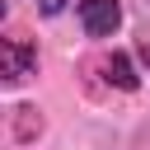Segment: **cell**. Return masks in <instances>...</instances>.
I'll return each instance as SVG.
<instances>
[{"label":"cell","mask_w":150,"mask_h":150,"mask_svg":"<svg viewBox=\"0 0 150 150\" xmlns=\"http://www.w3.org/2000/svg\"><path fill=\"white\" fill-rule=\"evenodd\" d=\"M33 70H38V47L23 42V38H5L0 42V75H5V84H23Z\"/></svg>","instance_id":"1"},{"label":"cell","mask_w":150,"mask_h":150,"mask_svg":"<svg viewBox=\"0 0 150 150\" xmlns=\"http://www.w3.org/2000/svg\"><path fill=\"white\" fill-rule=\"evenodd\" d=\"M80 23L89 38H112L122 23V5L117 0H80Z\"/></svg>","instance_id":"2"},{"label":"cell","mask_w":150,"mask_h":150,"mask_svg":"<svg viewBox=\"0 0 150 150\" xmlns=\"http://www.w3.org/2000/svg\"><path fill=\"white\" fill-rule=\"evenodd\" d=\"M103 70H108V84H117V89H136V84H141V75H136V66H131L127 52H112V56L103 61Z\"/></svg>","instance_id":"3"},{"label":"cell","mask_w":150,"mask_h":150,"mask_svg":"<svg viewBox=\"0 0 150 150\" xmlns=\"http://www.w3.org/2000/svg\"><path fill=\"white\" fill-rule=\"evenodd\" d=\"M38 9H42V14H61V9H66V0H38Z\"/></svg>","instance_id":"4"},{"label":"cell","mask_w":150,"mask_h":150,"mask_svg":"<svg viewBox=\"0 0 150 150\" xmlns=\"http://www.w3.org/2000/svg\"><path fill=\"white\" fill-rule=\"evenodd\" d=\"M141 56H145V61H150V47H141Z\"/></svg>","instance_id":"5"}]
</instances>
